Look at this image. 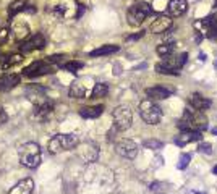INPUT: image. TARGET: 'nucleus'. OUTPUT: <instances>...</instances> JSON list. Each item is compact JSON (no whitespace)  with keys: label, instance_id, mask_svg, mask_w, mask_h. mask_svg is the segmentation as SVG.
Here are the masks:
<instances>
[{"label":"nucleus","instance_id":"nucleus-6","mask_svg":"<svg viewBox=\"0 0 217 194\" xmlns=\"http://www.w3.org/2000/svg\"><path fill=\"white\" fill-rule=\"evenodd\" d=\"M139 115L147 125H157L162 120V110L157 104H154L151 99H146L139 104Z\"/></svg>","mask_w":217,"mask_h":194},{"label":"nucleus","instance_id":"nucleus-36","mask_svg":"<svg viewBox=\"0 0 217 194\" xmlns=\"http://www.w3.org/2000/svg\"><path fill=\"white\" fill-rule=\"evenodd\" d=\"M54 13L57 15L59 18H62V16L65 15V8H63V5H57V7H55V8H54Z\"/></svg>","mask_w":217,"mask_h":194},{"label":"nucleus","instance_id":"nucleus-11","mask_svg":"<svg viewBox=\"0 0 217 194\" xmlns=\"http://www.w3.org/2000/svg\"><path fill=\"white\" fill-rule=\"evenodd\" d=\"M78 155H80V159L84 163L96 162L97 157H99V147H97V144H94V142H84L81 147L78 149Z\"/></svg>","mask_w":217,"mask_h":194},{"label":"nucleus","instance_id":"nucleus-8","mask_svg":"<svg viewBox=\"0 0 217 194\" xmlns=\"http://www.w3.org/2000/svg\"><path fill=\"white\" fill-rule=\"evenodd\" d=\"M47 47V39L44 34L41 33H36L33 36H29L26 41L21 42L20 45V54H31L34 50H44Z\"/></svg>","mask_w":217,"mask_h":194},{"label":"nucleus","instance_id":"nucleus-14","mask_svg":"<svg viewBox=\"0 0 217 194\" xmlns=\"http://www.w3.org/2000/svg\"><path fill=\"white\" fill-rule=\"evenodd\" d=\"M203 139V133L201 131H180V134L175 138V144L183 147V146L190 144L193 141H201Z\"/></svg>","mask_w":217,"mask_h":194},{"label":"nucleus","instance_id":"nucleus-15","mask_svg":"<svg viewBox=\"0 0 217 194\" xmlns=\"http://www.w3.org/2000/svg\"><path fill=\"white\" fill-rule=\"evenodd\" d=\"M188 8L186 0H170L167 5V15L170 18H178L182 16Z\"/></svg>","mask_w":217,"mask_h":194},{"label":"nucleus","instance_id":"nucleus-21","mask_svg":"<svg viewBox=\"0 0 217 194\" xmlns=\"http://www.w3.org/2000/svg\"><path fill=\"white\" fill-rule=\"evenodd\" d=\"M12 31H13L15 37L18 39V41H21V42H23V41H26V39L29 37V28H28V24H26V23H23V21L13 23Z\"/></svg>","mask_w":217,"mask_h":194},{"label":"nucleus","instance_id":"nucleus-27","mask_svg":"<svg viewBox=\"0 0 217 194\" xmlns=\"http://www.w3.org/2000/svg\"><path fill=\"white\" fill-rule=\"evenodd\" d=\"M107 92H109V86L106 83H97L91 91V99H102V97L107 95Z\"/></svg>","mask_w":217,"mask_h":194},{"label":"nucleus","instance_id":"nucleus-35","mask_svg":"<svg viewBox=\"0 0 217 194\" xmlns=\"http://www.w3.org/2000/svg\"><path fill=\"white\" fill-rule=\"evenodd\" d=\"M8 33H10V31H8L7 28H2V29H0V45H3V44L7 42V39H8Z\"/></svg>","mask_w":217,"mask_h":194},{"label":"nucleus","instance_id":"nucleus-39","mask_svg":"<svg viewBox=\"0 0 217 194\" xmlns=\"http://www.w3.org/2000/svg\"><path fill=\"white\" fill-rule=\"evenodd\" d=\"M207 37H209V39H217V26L207 31Z\"/></svg>","mask_w":217,"mask_h":194},{"label":"nucleus","instance_id":"nucleus-24","mask_svg":"<svg viewBox=\"0 0 217 194\" xmlns=\"http://www.w3.org/2000/svg\"><path fill=\"white\" fill-rule=\"evenodd\" d=\"M118 45H115V44H106V45H102V47H99V48H94V50H91L89 52V55L91 57H101V55H110V54H115V52H118Z\"/></svg>","mask_w":217,"mask_h":194},{"label":"nucleus","instance_id":"nucleus-18","mask_svg":"<svg viewBox=\"0 0 217 194\" xmlns=\"http://www.w3.org/2000/svg\"><path fill=\"white\" fill-rule=\"evenodd\" d=\"M54 110V102L49 100L45 104H41V105H34V112H33V116L36 120L39 121H45L47 118H49V115L52 113Z\"/></svg>","mask_w":217,"mask_h":194},{"label":"nucleus","instance_id":"nucleus-44","mask_svg":"<svg viewBox=\"0 0 217 194\" xmlns=\"http://www.w3.org/2000/svg\"><path fill=\"white\" fill-rule=\"evenodd\" d=\"M214 5H215V7H217V0H214Z\"/></svg>","mask_w":217,"mask_h":194},{"label":"nucleus","instance_id":"nucleus-37","mask_svg":"<svg viewBox=\"0 0 217 194\" xmlns=\"http://www.w3.org/2000/svg\"><path fill=\"white\" fill-rule=\"evenodd\" d=\"M151 191H154V192H160V191H162V183H152V184H151Z\"/></svg>","mask_w":217,"mask_h":194},{"label":"nucleus","instance_id":"nucleus-16","mask_svg":"<svg viewBox=\"0 0 217 194\" xmlns=\"http://www.w3.org/2000/svg\"><path fill=\"white\" fill-rule=\"evenodd\" d=\"M21 81L20 74H13V73H8L0 76V92H7V91H12L15 86H18Z\"/></svg>","mask_w":217,"mask_h":194},{"label":"nucleus","instance_id":"nucleus-17","mask_svg":"<svg viewBox=\"0 0 217 194\" xmlns=\"http://www.w3.org/2000/svg\"><path fill=\"white\" fill-rule=\"evenodd\" d=\"M170 94L172 91L164 86H154V87H147L146 89V95L151 100H164V99H168Z\"/></svg>","mask_w":217,"mask_h":194},{"label":"nucleus","instance_id":"nucleus-19","mask_svg":"<svg viewBox=\"0 0 217 194\" xmlns=\"http://www.w3.org/2000/svg\"><path fill=\"white\" fill-rule=\"evenodd\" d=\"M190 105L193 107L194 110L203 112V110H206V109H209V107L212 105V102L207 99V97H203L201 94L194 92V94L190 95Z\"/></svg>","mask_w":217,"mask_h":194},{"label":"nucleus","instance_id":"nucleus-20","mask_svg":"<svg viewBox=\"0 0 217 194\" xmlns=\"http://www.w3.org/2000/svg\"><path fill=\"white\" fill-rule=\"evenodd\" d=\"M33 188H34V181L31 178H24L21 181H18L10 189V194H31Z\"/></svg>","mask_w":217,"mask_h":194},{"label":"nucleus","instance_id":"nucleus-3","mask_svg":"<svg viewBox=\"0 0 217 194\" xmlns=\"http://www.w3.org/2000/svg\"><path fill=\"white\" fill-rule=\"evenodd\" d=\"M80 139L76 134L73 133H60L55 134L54 138L49 141V152L50 154H60L63 151H70L78 147Z\"/></svg>","mask_w":217,"mask_h":194},{"label":"nucleus","instance_id":"nucleus-26","mask_svg":"<svg viewBox=\"0 0 217 194\" xmlns=\"http://www.w3.org/2000/svg\"><path fill=\"white\" fill-rule=\"evenodd\" d=\"M68 94L73 99H84V97H86V86L81 84V83H73Z\"/></svg>","mask_w":217,"mask_h":194},{"label":"nucleus","instance_id":"nucleus-23","mask_svg":"<svg viewBox=\"0 0 217 194\" xmlns=\"http://www.w3.org/2000/svg\"><path fill=\"white\" fill-rule=\"evenodd\" d=\"M104 112V105H96V107H83L80 109V115L83 118H88V120H92V118H97L101 116Z\"/></svg>","mask_w":217,"mask_h":194},{"label":"nucleus","instance_id":"nucleus-32","mask_svg":"<svg viewBox=\"0 0 217 194\" xmlns=\"http://www.w3.org/2000/svg\"><path fill=\"white\" fill-rule=\"evenodd\" d=\"M63 58H67V55H63V54H59V55H50V57H47V62L49 63H57L59 66H62L63 63Z\"/></svg>","mask_w":217,"mask_h":194},{"label":"nucleus","instance_id":"nucleus-29","mask_svg":"<svg viewBox=\"0 0 217 194\" xmlns=\"http://www.w3.org/2000/svg\"><path fill=\"white\" fill-rule=\"evenodd\" d=\"M143 146L146 149H152V151H159V149H162L164 147V142L162 141H159V139H146L143 142Z\"/></svg>","mask_w":217,"mask_h":194},{"label":"nucleus","instance_id":"nucleus-40","mask_svg":"<svg viewBox=\"0 0 217 194\" xmlns=\"http://www.w3.org/2000/svg\"><path fill=\"white\" fill-rule=\"evenodd\" d=\"M24 12H28V13H34V12H36V8H34L33 5H28V7H26V10H24Z\"/></svg>","mask_w":217,"mask_h":194},{"label":"nucleus","instance_id":"nucleus-7","mask_svg":"<svg viewBox=\"0 0 217 194\" xmlns=\"http://www.w3.org/2000/svg\"><path fill=\"white\" fill-rule=\"evenodd\" d=\"M112 118H114V128L117 131H127L133 121V113H131L130 107L118 105L112 113Z\"/></svg>","mask_w":217,"mask_h":194},{"label":"nucleus","instance_id":"nucleus-12","mask_svg":"<svg viewBox=\"0 0 217 194\" xmlns=\"http://www.w3.org/2000/svg\"><path fill=\"white\" fill-rule=\"evenodd\" d=\"M170 28H172V18L168 16V15H160V16H157L154 19L152 23H151L149 31L154 33V34H164Z\"/></svg>","mask_w":217,"mask_h":194},{"label":"nucleus","instance_id":"nucleus-34","mask_svg":"<svg viewBox=\"0 0 217 194\" xmlns=\"http://www.w3.org/2000/svg\"><path fill=\"white\" fill-rule=\"evenodd\" d=\"M76 7H78V12H76V15H75V18L80 19L84 15V12H86V5H83L81 2H76Z\"/></svg>","mask_w":217,"mask_h":194},{"label":"nucleus","instance_id":"nucleus-13","mask_svg":"<svg viewBox=\"0 0 217 194\" xmlns=\"http://www.w3.org/2000/svg\"><path fill=\"white\" fill-rule=\"evenodd\" d=\"M26 95H28V99H29V100H33L34 105H41V104L49 102V99H47V95H45V91L42 89L41 86L26 87Z\"/></svg>","mask_w":217,"mask_h":194},{"label":"nucleus","instance_id":"nucleus-42","mask_svg":"<svg viewBox=\"0 0 217 194\" xmlns=\"http://www.w3.org/2000/svg\"><path fill=\"white\" fill-rule=\"evenodd\" d=\"M212 171H214V175H217V165L214 167V170H212Z\"/></svg>","mask_w":217,"mask_h":194},{"label":"nucleus","instance_id":"nucleus-31","mask_svg":"<svg viewBox=\"0 0 217 194\" xmlns=\"http://www.w3.org/2000/svg\"><path fill=\"white\" fill-rule=\"evenodd\" d=\"M190 160H191V155L190 154H182V157H180V160H178V170H185L186 167H188V163H190Z\"/></svg>","mask_w":217,"mask_h":194},{"label":"nucleus","instance_id":"nucleus-33","mask_svg":"<svg viewBox=\"0 0 217 194\" xmlns=\"http://www.w3.org/2000/svg\"><path fill=\"white\" fill-rule=\"evenodd\" d=\"M198 151H199V152H204V154H212V146L207 144V142H203V144H199Z\"/></svg>","mask_w":217,"mask_h":194},{"label":"nucleus","instance_id":"nucleus-25","mask_svg":"<svg viewBox=\"0 0 217 194\" xmlns=\"http://www.w3.org/2000/svg\"><path fill=\"white\" fill-rule=\"evenodd\" d=\"M26 7H28V0H13L10 3V7H8V18L12 19L20 12H24Z\"/></svg>","mask_w":217,"mask_h":194},{"label":"nucleus","instance_id":"nucleus-22","mask_svg":"<svg viewBox=\"0 0 217 194\" xmlns=\"http://www.w3.org/2000/svg\"><path fill=\"white\" fill-rule=\"evenodd\" d=\"M23 60V54H8V55H0V66L7 70V68H10L16 63H20Z\"/></svg>","mask_w":217,"mask_h":194},{"label":"nucleus","instance_id":"nucleus-5","mask_svg":"<svg viewBox=\"0 0 217 194\" xmlns=\"http://www.w3.org/2000/svg\"><path fill=\"white\" fill-rule=\"evenodd\" d=\"M152 13V8L149 7V3L146 2H138V3H133L130 8H128V12H127V19H128V24L130 26H141L143 24L144 19Z\"/></svg>","mask_w":217,"mask_h":194},{"label":"nucleus","instance_id":"nucleus-4","mask_svg":"<svg viewBox=\"0 0 217 194\" xmlns=\"http://www.w3.org/2000/svg\"><path fill=\"white\" fill-rule=\"evenodd\" d=\"M186 58H188V54L183 52L180 55H168L164 58V62H160L156 65V71L160 73V74H178L182 70V66L186 63Z\"/></svg>","mask_w":217,"mask_h":194},{"label":"nucleus","instance_id":"nucleus-1","mask_svg":"<svg viewBox=\"0 0 217 194\" xmlns=\"http://www.w3.org/2000/svg\"><path fill=\"white\" fill-rule=\"evenodd\" d=\"M177 126L180 131H204L207 130V118L203 112L186 110L185 115L178 120Z\"/></svg>","mask_w":217,"mask_h":194},{"label":"nucleus","instance_id":"nucleus-41","mask_svg":"<svg viewBox=\"0 0 217 194\" xmlns=\"http://www.w3.org/2000/svg\"><path fill=\"white\" fill-rule=\"evenodd\" d=\"M199 60H201V62H204V60H206V54H203V52L199 54Z\"/></svg>","mask_w":217,"mask_h":194},{"label":"nucleus","instance_id":"nucleus-43","mask_svg":"<svg viewBox=\"0 0 217 194\" xmlns=\"http://www.w3.org/2000/svg\"><path fill=\"white\" fill-rule=\"evenodd\" d=\"M212 134H217V128H214V130H212Z\"/></svg>","mask_w":217,"mask_h":194},{"label":"nucleus","instance_id":"nucleus-10","mask_svg":"<svg viewBox=\"0 0 217 194\" xmlns=\"http://www.w3.org/2000/svg\"><path fill=\"white\" fill-rule=\"evenodd\" d=\"M115 152L125 159H135L138 155V144L131 139H118L115 142Z\"/></svg>","mask_w":217,"mask_h":194},{"label":"nucleus","instance_id":"nucleus-2","mask_svg":"<svg viewBox=\"0 0 217 194\" xmlns=\"http://www.w3.org/2000/svg\"><path fill=\"white\" fill-rule=\"evenodd\" d=\"M20 163L26 168H36L41 163V149L36 142H24L18 147Z\"/></svg>","mask_w":217,"mask_h":194},{"label":"nucleus","instance_id":"nucleus-30","mask_svg":"<svg viewBox=\"0 0 217 194\" xmlns=\"http://www.w3.org/2000/svg\"><path fill=\"white\" fill-rule=\"evenodd\" d=\"M62 68H65V70H68L70 73H76L78 70H81L83 68V62H78V60H70L68 63H65Z\"/></svg>","mask_w":217,"mask_h":194},{"label":"nucleus","instance_id":"nucleus-9","mask_svg":"<svg viewBox=\"0 0 217 194\" xmlns=\"http://www.w3.org/2000/svg\"><path fill=\"white\" fill-rule=\"evenodd\" d=\"M50 73H54V66L47 60L45 62H34L23 70V74L28 78H37V76H44V74H50Z\"/></svg>","mask_w":217,"mask_h":194},{"label":"nucleus","instance_id":"nucleus-38","mask_svg":"<svg viewBox=\"0 0 217 194\" xmlns=\"http://www.w3.org/2000/svg\"><path fill=\"white\" fill-rule=\"evenodd\" d=\"M144 36V31H141V33H138V34H133V36H128L127 37V41L130 42V41H138V39H141Z\"/></svg>","mask_w":217,"mask_h":194},{"label":"nucleus","instance_id":"nucleus-28","mask_svg":"<svg viewBox=\"0 0 217 194\" xmlns=\"http://www.w3.org/2000/svg\"><path fill=\"white\" fill-rule=\"evenodd\" d=\"M172 50H173V44H172V42H164V44L157 45V48H156L157 55L164 57V58L170 55V54H172Z\"/></svg>","mask_w":217,"mask_h":194}]
</instances>
